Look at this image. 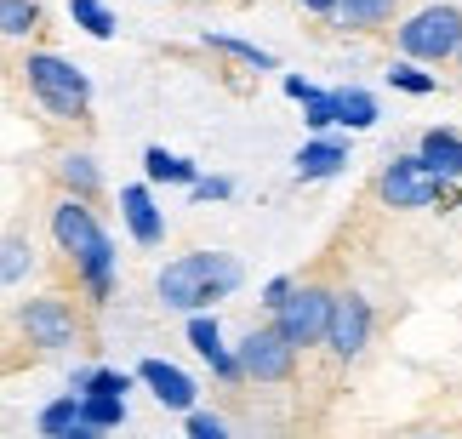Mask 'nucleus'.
<instances>
[{
    "label": "nucleus",
    "instance_id": "f257e3e1",
    "mask_svg": "<svg viewBox=\"0 0 462 439\" xmlns=\"http://www.w3.org/2000/svg\"><path fill=\"white\" fill-rule=\"evenodd\" d=\"M46 228H51V240H58V252L69 257L75 279L86 286V297H92V308H103L109 291H115V245L103 234V217L86 200L58 195L51 212H46Z\"/></svg>",
    "mask_w": 462,
    "mask_h": 439
},
{
    "label": "nucleus",
    "instance_id": "f03ea898",
    "mask_svg": "<svg viewBox=\"0 0 462 439\" xmlns=\"http://www.w3.org/2000/svg\"><path fill=\"white\" fill-rule=\"evenodd\" d=\"M240 262L228 257V252H183V257H171L166 269H160L154 279V291H160V303L166 308H206V303H223L228 291H240Z\"/></svg>",
    "mask_w": 462,
    "mask_h": 439
},
{
    "label": "nucleus",
    "instance_id": "7ed1b4c3",
    "mask_svg": "<svg viewBox=\"0 0 462 439\" xmlns=\"http://www.w3.org/2000/svg\"><path fill=\"white\" fill-rule=\"evenodd\" d=\"M23 80H29V92H34V103H41L46 114H58V120H86L92 114V80H86L69 58H58V51H29Z\"/></svg>",
    "mask_w": 462,
    "mask_h": 439
},
{
    "label": "nucleus",
    "instance_id": "20e7f679",
    "mask_svg": "<svg viewBox=\"0 0 462 439\" xmlns=\"http://www.w3.org/2000/svg\"><path fill=\"white\" fill-rule=\"evenodd\" d=\"M394 46H400L405 63H451L457 46H462V6L434 0V6L411 12V17L394 29Z\"/></svg>",
    "mask_w": 462,
    "mask_h": 439
},
{
    "label": "nucleus",
    "instance_id": "39448f33",
    "mask_svg": "<svg viewBox=\"0 0 462 439\" xmlns=\"http://www.w3.org/2000/svg\"><path fill=\"white\" fill-rule=\"evenodd\" d=\"M331 286L326 279H303V286L286 291V303L274 308V331L286 337L297 354L303 348H319V337H326V320H331Z\"/></svg>",
    "mask_w": 462,
    "mask_h": 439
},
{
    "label": "nucleus",
    "instance_id": "423d86ee",
    "mask_svg": "<svg viewBox=\"0 0 462 439\" xmlns=\"http://www.w3.org/2000/svg\"><path fill=\"white\" fill-rule=\"evenodd\" d=\"M17 331L34 343V348H46V354H58V348H75L86 331H80V314H75V303L69 297H34V303H23L17 308Z\"/></svg>",
    "mask_w": 462,
    "mask_h": 439
},
{
    "label": "nucleus",
    "instance_id": "0eeeda50",
    "mask_svg": "<svg viewBox=\"0 0 462 439\" xmlns=\"http://www.w3.org/2000/svg\"><path fill=\"white\" fill-rule=\"evenodd\" d=\"M235 360H240V377L263 382V389H280V382H291V377H297V348L280 337L274 325L245 331V343L235 348Z\"/></svg>",
    "mask_w": 462,
    "mask_h": 439
},
{
    "label": "nucleus",
    "instance_id": "6e6552de",
    "mask_svg": "<svg viewBox=\"0 0 462 439\" xmlns=\"http://www.w3.org/2000/svg\"><path fill=\"white\" fill-rule=\"evenodd\" d=\"M439 195H446V183L429 178L417 154H400V160H388L383 178H377V200L394 206V212H422V206H434Z\"/></svg>",
    "mask_w": 462,
    "mask_h": 439
},
{
    "label": "nucleus",
    "instance_id": "1a4fd4ad",
    "mask_svg": "<svg viewBox=\"0 0 462 439\" xmlns=\"http://www.w3.org/2000/svg\"><path fill=\"white\" fill-rule=\"evenodd\" d=\"M331 348L343 365H354L365 354V343H371V303L360 291H337L331 297V320H326V337H319Z\"/></svg>",
    "mask_w": 462,
    "mask_h": 439
},
{
    "label": "nucleus",
    "instance_id": "9d476101",
    "mask_svg": "<svg viewBox=\"0 0 462 439\" xmlns=\"http://www.w3.org/2000/svg\"><path fill=\"white\" fill-rule=\"evenodd\" d=\"M51 178H58L63 195H75V200H86V206L103 200V171H97V160H92L86 149H63L58 160H51Z\"/></svg>",
    "mask_w": 462,
    "mask_h": 439
},
{
    "label": "nucleus",
    "instance_id": "9b49d317",
    "mask_svg": "<svg viewBox=\"0 0 462 439\" xmlns=\"http://www.w3.org/2000/svg\"><path fill=\"white\" fill-rule=\"evenodd\" d=\"M137 377H143L149 389H154L160 406H171V411H194V394H200V389H194V382L177 371V365H166V360H143V365H137Z\"/></svg>",
    "mask_w": 462,
    "mask_h": 439
},
{
    "label": "nucleus",
    "instance_id": "f8f14e48",
    "mask_svg": "<svg viewBox=\"0 0 462 439\" xmlns=\"http://www.w3.org/2000/svg\"><path fill=\"white\" fill-rule=\"evenodd\" d=\"M417 160H422V171H429V178L457 183V178H462V137H457V132H422Z\"/></svg>",
    "mask_w": 462,
    "mask_h": 439
},
{
    "label": "nucleus",
    "instance_id": "ddd939ff",
    "mask_svg": "<svg viewBox=\"0 0 462 439\" xmlns=\"http://www.w3.org/2000/svg\"><path fill=\"white\" fill-rule=\"evenodd\" d=\"M120 212H126V228H132V240H137V245H160L166 223H160V212H154V200H149V188H143V183L120 188Z\"/></svg>",
    "mask_w": 462,
    "mask_h": 439
},
{
    "label": "nucleus",
    "instance_id": "4468645a",
    "mask_svg": "<svg viewBox=\"0 0 462 439\" xmlns=\"http://www.w3.org/2000/svg\"><path fill=\"white\" fill-rule=\"evenodd\" d=\"M189 343L211 360V371H217L223 382H240V360H235V348H223L217 320H200V314H194V320H189Z\"/></svg>",
    "mask_w": 462,
    "mask_h": 439
},
{
    "label": "nucleus",
    "instance_id": "2eb2a0df",
    "mask_svg": "<svg viewBox=\"0 0 462 439\" xmlns=\"http://www.w3.org/2000/svg\"><path fill=\"white\" fill-rule=\"evenodd\" d=\"M405 0H337V23L343 29H383V23H394Z\"/></svg>",
    "mask_w": 462,
    "mask_h": 439
},
{
    "label": "nucleus",
    "instance_id": "dca6fc26",
    "mask_svg": "<svg viewBox=\"0 0 462 439\" xmlns=\"http://www.w3.org/2000/svg\"><path fill=\"white\" fill-rule=\"evenodd\" d=\"M46 29V6L41 0H0V34L6 41H29Z\"/></svg>",
    "mask_w": 462,
    "mask_h": 439
},
{
    "label": "nucleus",
    "instance_id": "f3484780",
    "mask_svg": "<svg viewBox=\"0 0 462 439\" xmlns=\"http://www.w3.org/2000/svg\"><path fill=\"white\" fill-rule=\"evenodd\" d=\"M331 120H343V126H371L377 120V103H371V92H360V86H343V92H331Z\"/></svg>",
    "mask_w": 462,
    "mask_h": 439
},
{
    "label": "nucleus",
    "instance_id": "a211bd4d",
    "mask_svg": "<svg viewBox=\"0 0 462 439\" xmlns=\"http://www.w3.org/2000/svg\"><path fill=\"white\" fill-rule=\"evenodd\" d=\"M75 399H80V423H92L97 434L126 423V399H109V394H75Z\"/></svg>",
    "mask_w": 462,
    "mask_h": 439
},
{
    "label": "nucleus",
    "instance_id": "6ab92c4d",
    "mask_svg": "<svg viewBox=\"0 0 462 439\" xmlns=\"http://www.w3.org/2000/svg\"><path fill=\"white\" fill-rule=\"evenodd\" d=\"M34 269V245L23 234H6L0 240V286H12V279H23Z\"/></svg>",
    "mask_w": 462,
    "mask_h": 439
},
{
    "label": "nucleus",
    "instance_id": "aec40b11",
    "mask_svg": "<svg viewBox=\"0 0 462 439\" xmlns=\"http://www.w3.org/2000/svg\"><path fill=\"white\" fill-rule=\"evenodd\" d=\"M348 160V149L343 143H314V149H303L297 154V178H331L337 166Z\"/></svg>",
    "mask_w": 462,
    "mask_h": 439
},
{
    "label": "nucleus",
    "instance_id": "412c9836",
    "mask_svg": "<svg viewBox=\"0 0 462 439\" xmlns=\"http://www.w3.org/2000/svg\"><path fill=\"white\" fill-rule=\"evenodd\" d=\"M206 46L211 51H228V58H240L245 69H274V51H263L252 41H235V34H206Z\"/></svg>",
    "mask_w": 462,
    "mask_h": 439
},
{
    "label": "nucleus",
    "instance_id": "4be33fe9",
    "mask_svg": "<svg viewBox=\"0 0 462 439\" xmlns=\"http://www.w3.org/2000/svg\"><path fill=\"white\" fill-rule=\"evenodd\" d=\"M75 423H80V399H75V394L51 399V406L41 411V434H46V439H63V434L75 428Z\"/></svg>",
    "mask_w": 462,
    "mask_h": 439
},
{
    "label": "nucleus",
    "instance_id": "5701e85b",
    "mask_svg": "<svg viewBox=\"0 0 462 439\" xmlns=\"http://www.w3.org/2000/svg\"><path fill=\"white\" fill-rule=\"evenodd\" d=\"M69 12H75V23H86V34H97V41L115 34V12L103 6V0H69Z\"/></svg>",
    "mask_w": 462,
    "mask_h": 439
},
{
    "label": "nucleus",
    "instance_id": "b1692460",
    "mask_svg": "<svg viewBox=\"0 0 462 439\" xmlns=\"http://www.w3.org/2000/svg\"><path fill=\"white\" fill-rule=\"evenodd\" d=\"M143 166H149V178H166V183H189V178H194L189 160H177V154H166V149H149Z\"/></svg>",
    "mask_w": 462,
    "mask_h": 439
},
{
    "label": "nucleus",
    "instance_id": "393cba45",
    "mask_svg": "<svg viewBox=\"0 0 462 439\" xmlns=\"http://www.w3.org/2000/svg\"><path fill=\"white\" fill-rule=\"evenodd\" d=\"M388 80H394V86H400V92H411V97H429V92H434V80H429V75H422V69H417V63H405V58H400L394 69H388Z\"/></svg>",
    "mask_w": 462,
    "mask_h": 439
},
{
    "label": "nucleus",
    "instance_id": "a878e982",
    "mask_svg": "<svg viewBox=\"0 0 462 439\" xmlns=\"http://www.w3.org/2000/svg\"><path fill=\"white\" fill-rule=\"evenodd\" d=\"M189 439H228L217 416H189Z\"/></svg>",
    "mask_w": 462,
    "mask_h": 439
},
{
    "label": "nucleus",
    "instance_id": "bb28decb",
    "mask_svg": "<svg viewBox=\"0 0 462 439\" xmlns=\"http://www.w3.org/2000/svg\"><path fill=\"white\" fill-rule=\"evenodd\" d=\"M309 126H314V132H326V126H337V120H331V103L319 97V92L309 97Z\"/></svg>",
    "mask_w": 462,
    "mask_h": 439
},
{
    "label": "nucleus",
    "instance_id": "cd10ccee",
    "mask_svg": "<svg viewBox=\"0 0 462 439\" xmlns=\"http://www.w3.org/2000/svg\"><path fill=\"white\" fill-rule=\"evenodd\" d=\"M297 6H303L309 17H331V12H337V0H297Z\"/></svg>",
    "mask_w": 462,
    "mask_h": 439
},
{
    "label": "nucleus",
    "instance_id": "c85d7f7f",
    "mask_svg": "<svg viewBox=\"0 0 462 439\" xmlns=\"http://www.w3.org/2000/svg\"><path fill=\"white\" fill-rule=\"evenodd\" d=\"M286 291H291V279H274V286L263 291V297H269V308H280V303H286Z\"/></svg>",
    "mask_w": 462,
    "mask_h": 439
},
{
    "label": "nucleus",
    "instance_id": "c756f323",
    "mask_svg": "<svg viewBox=\"0 0 462 439\" xmlns=\"http://www.w3.org/2000/svg\"><path fill=\"white\" fill-rule=\"evenodd\" d=\"M451 63H457V75H462V46H457V58H451Z\"/></svg>",
    "mask_w": 462,
    "mask_h": 439
},
{
    "label": "nucleus",
    "instance_id": "7c9ffc66",
    "mask_svg": "<svg viewBox=\"0 0 462 439\" xmlns=\"http://www.w3.org/2000/svg\"><path fill=\"white\" fill-rule=\"evenodd\" d=\"M417 439H439V434H417Z\"/></svg>",
    "mask_w": 462,
    "mask_h": 439
}]
</instances>
